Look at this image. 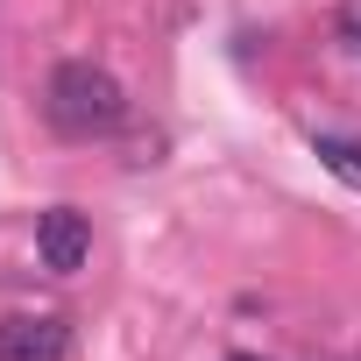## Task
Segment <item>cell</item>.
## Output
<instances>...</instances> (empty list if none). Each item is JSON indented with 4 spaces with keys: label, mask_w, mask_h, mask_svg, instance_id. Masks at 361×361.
I'll use <instances>...</instances> for the list:
<instances>
[{
    "label": "cell",
    "mask_w": 361,
    "mask_h": 361,
    "mask_svg": "<svg viewBox=\"0 0 361 361\" xmlns=\"http://www.w3.org/2000/svg\"><path fill=\"white\" fill-rule=\"evenodd\" d=\"M340 43L361 57V0H340Z\"/></svg>",
    "instance_id": "5"
},
{
    "label": "cell",
    "mask_w": 361,
    "mask_h": 361,
    "mask_svg": "<svg viewBox=\"0 0 361 361\" xmlns=\"http://www.w3.org/2000/svg\"><path fill=\"white\" fill-rule=\"evenodd\" d=\"M0 361H71V326L57 312H15V319H0Z\"/></svg>",
    "instance_id": "2"
},
{
    "label": "cell",
    "mask_w": 361,
    "mask_h": 361,
    "mask_svg": "<svg viewBox=\"0 0 361 361\" xmlns=\"http://www.w3.org/2000/svg\"><path fill=\"white\" fill-rule=\"evenodd\" d=\"M43 106H50V128L71 135V142L114 135V128L128 121V92H121V78L99 71V64H85V57H71V64L50 71V99H43Z\"/></svg>",
    "instance_id": "1"
},
{
    "label": "cell",
    "mask_w": 361,
    "mask_h": 361,
    "mask_svg": "<svg viewBox=\"0 0 361 361\" xmlns=\"http://www.w3.org/2000/svg\"><path fill=\"white\" fill-rule=\"evenodd\" d=\"M234 361H255V354H234Z\"/></svg>",
    "instance_id": "6"
},
{
    "label": "cell",
    "mask_w": 361,
    "mask_h": 361,
    "mask_svg": "<svg viewBox=\"0 0 361 361\" xmlns=\"http://www.w3.org/2000/svg\"><path fill=\"white\" fill-rule=\"evenodd\" d=\"M312 156L340 177V185H354V192H361V142H347V135H319V142H312Z\"/></svg>",
    "instance_id": "4"
},
{
    "label": "cell",
    "mask_w": 361,
    "mask_h": 361,
    "mask_svg": "<svg viewBox=\"0 0 361 361\" xmlns=\"http://www.w3.org/2000/svg\"><path fill=\"white\" fill-rule=\"evenodd\" d=\"M36 255H43V269H57V276L85 269V255H92L85 213H78V206H50V213L36 220Z\"/></svg>",
    "instance_id": "3"
}]
</instances>
